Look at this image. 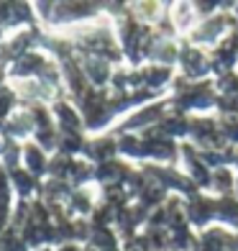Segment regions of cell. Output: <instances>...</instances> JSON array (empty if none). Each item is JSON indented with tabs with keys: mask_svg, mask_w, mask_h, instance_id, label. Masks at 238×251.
Returning <instances> with one entry per match:
<instances>
[{
	"mask_svg": "<svg viewBox=\"0 0 238 251\" xmlns=\"http://www.w3.org/2000/svg\"><path fill=\"white\" fill-rule=\"evenodd\" d=\"M167 18L172 21L179 39H187L192 33V28L200 24L195 16V8H192V0H172L167 8Z\"/></svg>",
	"mask_w": 238,
	"mask_h": 251,
	"instance_id": "cell-16",
	"label": "cell"
},
{
	"mask_svg": "<svg viewBox=\"0 0 238 251\" xmlns=\"http://www.w3.org/2000/svg\"><path fill=\"white\" fill-rule=\"evenodd\" d=\"M143 172L149 175L151 179H156L159 185H164L169 195H179V198H192L195 192H200L179 167H156V164H143Z\"/></svg>",
	"mask_w": 238,
	"mask_h": 251,
	"instance_id": "cell-7",
	"label": "cell"
},
{
	"mask_svg": "<svg viewBox=\"0 0 238 251\" xmlns=\"http://www.w3.org/2000/svg\"><path fill=\"white\" fill-rule=\"evenodd\" d=\"M87 133H59V149L56 154L64 156H85L87 149Z\"/></svg>",
	"mask_w": 238,
	"mask_h": 251,
	"instance_id": "cell-31",
	"label": "cell"
},
{
	"mask_svg": "<svg viewBox=\"0 0 238 251\" xmlns=\"http://www.w3.org/2000/svg\"><path fill=\"white\" fill-rule=\"evenodd\" d=\"M8 177H10V187H13L16 200H21V202H33V200L41 198V182H44V179L33 177L28 169H24V167L13 169Z\"/></svg>",
	"mask_w": 238,
	"mask_h": 251,
	"instance_id": "cell-19",
	"label": "cell"
},
{
	"mask_svg": "<svg viewBox=\"0 0 238 251\" xmlns=\"http://www.w3.org/2000/svg\"><path fill=\"white\" fill-rule=\"evenodd\" d=\"M195 149L208 151V149H228V144L223 141L220 128H218V116H190V141Z\"/></svg>",
	"mask_w": 238,
	"mask_h": 251,
	"instance_id": "cell-6",
	"label": "cell"
},
{
	"mask_svg": "<svg viewBox=\"0 0 238 251\" xmlns=\"http://www.w3.org/2000/svg\"><path fill=\"white\" fill-rule=\"evenodd\" d=\"M77 59H79V67H82V75H85L90 87L93 90H110L116 64L103 59V56H77Z\"/></svg>",
	"mask_w": 238,
	"mask_h": 251,
	"instance_id": "cell-12",
	"label": "cell"
},
{
	"mask_svg": "<svg viewBox=\"0 0 238 251\" xmlns=\"http://www.w3.org/2000/svg\"><path fill=\"white\" fill-rule=\"evenodd\" d=\"M133 164H128L126 159H110V162L95 164V185L97 187H123L128 182V177L133 175Z\"/></svg>",
	"mask_w": 238,
	"mask_h": 251,
	"instance_id": "cell-13",
	"label": "cell"
},
{
	"mask_svg": "<svg viewBox=\"0 0 238 251\" xmlns=\"http://www.w3.org/2000/svg\"><path fill=\"white\" fill-rule=\"evenodd\" d=\"M182 172L195 182V187L200 192H210V179H213V169L205 164L202 154L195 149L192 144H182V151H179V164Z\"/></svg>",
	"mask_w": 238,
	"mask_h": 251,
	"instance_id": "cell-8",
	"label": "cell"
},
{
	"mask_svg": "<svg viewBox=\"0 0 238 251\" xmlns=\"http://www.w3.org/2000/svg\"><path fill=\"white\" fill-rule=\"evenodd\" d=\"M118 156V136L116 133H100V136H90L87 139V149L85 159H90L93 164H103Z\"/></svg>",
	"mask_w": 238,
	"mask_h": 251,
	"instance_id": "cell-18",
	"label": "cell"
},
{
	"mask_svg": "<svg viewBox=\"0 0 238 251\" xmlns=\"http://www.w3.org/2000/svg\"><path fill=\"white\" fill-rule=\"evenodd\" d=\"M5 144H8V139L3 133H0V156H3V151H5Z\"/></svg>",
	"mask_w": 238,
	"mask_h": 251,
	"instance_id": "cell-40",
	"label": "cell"
},
{
	"mask_svg": "<svg viewBox=\"0 0 238 251\" xmlns=\"http://www.w3.org/2000/svg\"><path fill=\"white\" fill-rule=\"evenodd\" d=\"M220 136L228 146H238V116H218Z\"/></svg>",
	"mask_w": 238,
	"mask_h": 251,
	"instance_id": "cell-35",
	"label": "cell"
},
{
	"mask_svg": "<svg viewBox=\"0 0 238 251\" xmlns=\"http://www.w3.org/2000/svg\"><path fill=\"white\" fill-rule=\"evenodd\" d=\"M192 8H195L197 21H205V18H210V16L218 13L220 3H215V0H192Z\"/></svg>",
	"mask_w": 238,
	"mask_h": 251,
	"instance_id": "cell-37",
	"label": "cell"
},
{
	"mask_svg": "<svg viewBox=\"0 0 238 251\" xmlns=\"http://www.w3.org/2000/svg\"><path fill=\"white\" fill-rule=\"evenodd\" d=\"M141 236L146 238V244L151 246V251H169V231H167V228L143 226Z\"/></svg>",
	"mask_w": 238,
	"mask_h": 251,
	"instance_id": "cell-34",
	"label": "cell"
},
{
	"mask_svg": "<svg viewBox=\"0 0 238 251\" xmlns=\"http://www.w3.org/2000/svg\"><path fill=\"white\" fill-rule=\"evenodd\" d=\"M141 72V82L149 93L159 95V98H167L169 87L177 79V67H169V64H156V62H146L143 67H139Z\"/></svg>",
	"mask_w": 238,
	"mask_h": 251,
	"instance_id": "cell-10",
	"label": "cell"
},
{
	"mask_svg": "<svg viewBox=\"0 0 238 251\" xmlns=\"http://www.w3.org/2000/svg\"><path fill=\"white\" fill-rule=\"evenodd\" d=\"M185 215H187V223L197 233L210 228L215 223V195H210V192H195L192 198L185 200Z\"/></svg>",
	"mask_w": 238,
	"mask_h": 251,
	"instance_id": "cell-9",
	"label": "cell"
},
{
	"mask_svg": "<svg viewBox=\"0 0 238 251\" xmlns=\"http://www.w3.org/2000/svg\"><path fill=\"white\" fill-rule=\"evenodd\" d=\"M0 167H3L8 175L13 172V169H21V167H24V144L8 141L3 156H0Z\"/></svg>",
	"mask_w": 238,
	"mask_h": 251,
	"instance_id": "cell-33",
	"label": "cell"
},
{
	"mask_svg": "<svg viewBox=\"0 0 238 251\" xmlns=\"http://www.w3.org/2000/svg\"><path fill=\"white\" fill-rule=\"evenodd\" d=\"M0 251H31V249L16 228H8V231L0 233Z\"/></svg>",
	"mask_w": 238,
	"mask_h": 251,
	"instance_id": "cell-36",
	"label": "cell"
},
{
	"mask_svg": "<svg viewBox=\"0 0 238 251\" xmlns=\"http://www.w3.org/2000/svg\"><path fill=\"white\" fill-rule=\"evenodd\" d=\"M233 28H236L233 16L225 13V10L220 8L215 16H210V18H205V21H200V24L192 28V33L187 36V41L192 44V47H200V49H205V51H213Z\"/></svg>",
	"mask_w": 238,
	"mask_h": 251,
	"instance_id": "cell-2",
	"label": "cell"
},
{
	"mask_svg": "<svg viewBox=\"0 0 238 251\" xmlns=\"http://www.w3.org/2000/svg\"><path fill=\"white\" fill-rule=\"evenodd\" d=\"M67 182L72 185V190L95 185V164L85 156H74L70 164V172H67Z\"/></svg>",
	"mask_w": 238,
	"mask_h": 251,
	"instance_id": "cell-28",
	"label": "cell"
},
{
	"mask_svg": "<svg viewBox=\"0 0 238 251\" xmlns=\"http://www.w3.org/2000/svg\"><path fill=\"white\" fill-rule=\"evenodd\" d=\"M87 244L95 246L97 251H110V249H118L123 241H120V236L113 226H93Z\"/></svg>",
	"mask_w": 238,
	"mask_h": 251,
	"instance_id": "cell-30",
	"label": "cell"
},
{
	"mask_svg": "<svg viewBox=\"0 0 238 251\" xmlns=\"http://www.w3.org/2000/svg\"><path fill=\"white\" fill-rule=\"evenodd\" d=\"M110 251H123V249H120V246H118V249H110Z\"/></svg>",
	"mask_w": 238,
	"mask_h": 251,
	"instance_id": "cell-45",
	"label": "cell"
},
{
	"mask_svg": "<svg viewBox=\"0 0 238 251\" xmlns=\"http://www.w3.org/2000/svg\"><path fill=\"white\" fill-rule=\"evenodd\" d=\"M156 133H162L164 139L174 144H187L190 141V116L169 108V113L156 123Z\"/></svg>",
	"mask_w": 238,
	"mask_h": 251,
	"instance_id": "cell-17",
	"label": "cell"
},
{
	"mask_svg": "<svg viewBox=\"0 0 238 251\" xmlns=\"http://www.w3.org/2000/svg\"><path fill=\"white\" fill-rule=\"evenodd\" d=\"M120 249H123V251H151V246L146 244V238H143L141 233L133 236V238H128V241H123Z\"/></svg>",
	"mask_w": 238,
	"mask_h": 251,
	"instance_id": "cell-38",
	"label": "cell"
},
{
	"mask_svg": "<svg viewBox=\"0 0 238 251\" xmlns=\"http://www.w3.org/2000/svg\"><path fill=\"white\" fill-rule=\"evenodd\" d=\"M236 179H238V172H236V169H233L231 164L213 169V179H210V195H215V198L236 195Z\"/></svg>",
	"mask_w": 238,
	"mask_h": 251,
	"instance_id": "cell-27",
	"label": "cell"
},
{
	"mask_svg": "<svg viewBox=\"0 0 238 251\" xmlns=\"http://www.w3.org/2000/svg\"><path fill=\"white\" fill-rule=\"evenodd\" d=\"M100 202V187L87 185V187H74L70 200H67V210L72 218H90Z\"/></svg>",
	"mask_w": 238,
	"mask_h": 251,
	"instance_id": "cell-15",
	"label": "cell"
},
{
	"mask_svg": "<svg viewBox=\"0 0 238 251\" xmlns=\"http://www.w3.org/2000/svg\"><path fill=\"white\" fill-rule=\"evenodd\" d=\"M21 108V100H18V95H16V90H13V85H0V133H3V126H5V121L13 116V113Z\"/></svg>",
	"mask_w": 238,
	"mask_h": 251,
	"instance_id": "cell-32",
	"label": "cell"
},
{
	"mask_svg": "<svg viewBox=\"0 0 238 251\" xmlns=\"http://www.w3.org/2000/svg\"><path fill=\"white\" fill-rule=\"evenodd\" d=\"M118 136V156L126 159L133 167H143L146 164V154H143V139L141 133H116Z\"/></svg>",
	"mask_w": 238,
	"mask_h": 251,
	"instance_id": "cell-23",
	"label": "cell"
},
{
	"mask_svg": "<svg viewBox=\"0 0 238 251\" xmlns=\"http://www.w3.org/2000/svg\"><path fill=\"white\" fill-rule=\"evenodd\" d=\"M218 228H225L228 233H238V198L225 195L215 198V223Z\"/></svg>",
	"mask_w": 238,
	"mask_h": 251,
	"instance_id": "cell-21",
	"label": "cell"
},
{
	"mask_svg": "<svg viewBox=\"0 0 238 251\" xmlns=\"http://www.w3.org/2000/svg\"><path fill=\"white\" fill-rule=\"evenodd\" d=\"M82 251H97V249H95V246H90V244H85V246H82Z\"/></svg>",
	"mask_w": 238,
	"mask_h": 251,
	"instance_id": "cell-44",
	"label": "cell"
},
{
	"mask_svg": "<svg viewBox=\"0 0 238 251\" xmlns=\"http://www.w3.org/2000/svg\"><path fill=\"white\" fill-rule=\"evenodd\" d=\"M167 8L169 3H162V0H136V3H128L131 16L149 28H156L167 18Z\"/></svg>",
	"mask_w": 238,
	"mask_h": 251,
	"instance_id": "cell-20",
	"label": "cell"
},
{
	"mask_svg": "<svg viewBox=\"0 0 238 251\" xmlns=\"http://www.w3.org/2000/svg\"><path fill=\"white\" fill-rule=\"evenodd\" d=\"M51 116H54V126L59 133H87L82 113H79L77 102L70 100V98H62V100L51 102Z\"/></svg>",
	"mask_w": 238,
	"mask_h": 251,
	"instance_id": "cell-11",
	"label": "cell"
},
{
	"mask_svg": "<svg viewBox=\"0 0 238 251\" xmlns=\"http://www.w3.org/2000/svg\"><path fill=\"white\" fill-rule=\"evenodd\" d=\"M5 39V28H3V21H0V41Z\"/></svg>",
	"mask_w": 238,
	"mask_h": 251,
	"instance_id": "cell-43",
	"label": "cell"
},
{
	"mask_svg": "<svg viewBox=\"0 0 238 251\" xmlns=\"http://www.w3.org/2000/svg\"><path fill=\"white\" fill-rule=\"evenodd\" d=\"M231 246H233V233H228L225 228L210 226L197 233L195 251H231Z\"/></svg>",
	"mask_w": 238,
	"mask_h": 251,
	"instance_id": "cell-22",
	"label": "cell"
},
{
	"mask_svg": "<svg viewBox=\"0 0 238 251\" xmlns=\"http://www.w3.org/2000/svg\"><path fill=\"white\" fill-rule=\"evenodd\" d=\"M143 154H146V164H156V167H177L179 164V151L182 144H174L164 139L162 133H156V128L143 131Z\"/></svg>",
	"mask_w": 238,
	"mask_h": 251,
	"instance_id": "cell-5",
	"label": "cell"
},
{
	"mask_svg": "<svg viewBox=\"0 0 238 251\" xmlns=\"http://www.w3.org/2000/svg\"><path fill=\"white\" fill-rule=\"evenodd\" d=\"M49 162H51V154L44 151L36 141H26L24 144V169H28L33 177H39V179L47 177Z\"/></svg>",
	"mask_w": 238,
	"mask_h": 251,
	"instance_id": "cell-24",
	"label": "cell"
},
{
	"mask_svg": "<svg viewBox=\"0 0 238 251\" xmlns=\"http://www.w3.org/2000/svg\"><path fill=\"white\" fill-rule=\"evenodd\" d=\"M177 75L192 79V82H202V79H213V64H210V51L192 47L187 39H182V51L177 59Z\"/></svg>",
	"mask_w": 238,
	"mask_h": 251,
	"instance_id": "cell-4",
	"label": "cell"
},
{
	"mask_svg": "<svg viewBox=\"0 0 238 251\" xmlns=\"http://www.w3.org/2000/svg\"><path fill=\"white\" fill-rule=\"evenodd\" d=\"M143 169V167H141ZM149 177V175H146ZM167 198H169V192H167V187L164 185H159L156 179H146V185H143V190L136 195V200L133 202H139V205H143V208H149V210H156V208H162V205L167 202Z\"/></svg>",
	"mask_w": 238,
	"mask_h": 251,
	"instance_id": "cell-29",
	"label": "cell"
},
{
	"mask_svg": "<svg viewBox=\"0 0 238 251\" xmlns=\"http://www.w3.org/2000/svg\"><path fill=\"white\" fill-rule=\"evenodd\" d=\"M33 133H36V121H33L31 108H26V105H21L3 126V136L8 141L26 144V141L33 139Z\"/></svg>",
	"mask_w": 238,
	"mask_h": 251,
	"instance_id": "cell-14",
	"label": "cell"
},
{
	"mask_svg": "<svg viewBox=\"0 0 238 251\" xmlns=\"http://www.w3.org/2000/svg\"><path fill=\"white\" fill-rule=\"evenodd\" d=\"M33 251H56L54 246H41V249H33Z\"/></svg>",
	"mask_w": 238,
	"mask_h": 251,
	"instance_id": "cell-42",
	"label": "cell"
},
{
	"mask_svg": "<svg viewBox=\"0 0 238 251\" xmlns=\"http://www.w3.org/2000/svg\"><path fill=\"white\" fill-rule=\"evenodd\" d=\"M56 251H82V246L79 244H62V246H56Z\"/></svg>",
	"mask_w": 238,
	"mask_h": 251,
	"instance_id": "cell-39",
	"label": "cell"
},
{
	"mask_svg": "<svg viewBox=\"0 0 238 251\" xmlns=\"http://www.w3.org/2000/svg\"><path fill=\"white\" fill-rule=\"evenodd\" d=\"M167 100L174 110L185 113V116H210V113H215L218 90H215L213 79L192 82V79H185L177 75V79L167 93Z\"/></svg>",
	"mask_w": 238,
	"mask_h": 251,
	"instance_id": "cell-1",
	"label": "cell"
},
{
	"mask_svg": "<svg viewBox=\"0 0 238 251\" xmlns=\"http://www.w3.org/2000/svg\"><path fill=\"white\" fill-rule=\"evenodd\" d=\"M72 195V185L64 179H54V177H44L41 182V202H47L49 208H59V205H67Z\"/></svg>",
	"mask_w": 238,
	"mask_h": 251,
	"instance_id": "cell-25",
	"label": "cell"
},
{
	"mask_svg": "<svg viewBox=\"0 0 238 251\" xmlns=\"http://www.w3.org/2000/svg\"><path fill=\"white\" fill-rule=\"evenodd\" d=\"M231 251H238V233H233V246H231Z\"/></svg>",
	"mask_w": 238,
	"mask_h": 251,
	"instance_id": "cell-41",
	"label": "cell"
},
{
	"mask_svg": "<svg viewBox=\"0 0 238 251\" xmlns=\"http://www.w3.org/2000/svg\"><path fill=\"white\" fill-rule=\"evenodd\" d=\"M169 108L172 105H169L167 98L154 100V102H149V105H141V108L131 110L128 116H123L116 123L113 133H143V131H151V128H156V123L169 113Z\"/></svg>",
	"mask_w": 238,
	"mask_h": 251,
	"instance_id": "cell-3",
	"label": "cell"
},
{
	"mask_svg": "<svg viewBox=\"0 0 238 251\" xmlns=\"http://www.w3.org/2000/svg\"><path fill=\"white\" fill-rule=\"evenodd\" d=\"M16 195L13 187H10V177L3 167H0V233L10 228V221H13V210H16Z\"/></svg>",
	"mask_w": 238,
	"mask_h": 251,
	"instance_id": "cell-26",
	"label": "cell"
}]
</instances>
